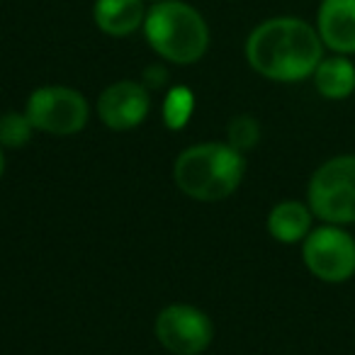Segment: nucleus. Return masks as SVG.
I'll return each instance as SVG.
<instances>
[{"label":"nucleus","mask_w":355,"mask_h":355,"mask_svg":"<svg viewBox=\"0 0 355 355\" xmlns=\"http://www.w3.org/2000/svg\"><path fill=\"white\" fill-rule=\"evenodd\" d=\"M246 59L251 69L266 78L295 83L314 76L324 59V42L309 22L300 17H275L251 32Z\"/></svg>","instance_id":"nucleus-1"},{"label":"nucleus","mask_w":355,"mask_h":355,"mask_svg":"<svg viewBox=\"0 0 355 355\" xmlns=\"http://www.w3.org/2000/svg\"><path fill=\"white\" fill-rule=\"evenodd\" d=\"M246 175L243 153L229 144H198L185 148L175 161L173 178L178 188L200 202L227 200Z\"/></svg>","instance_id":"nucleus-2"},{"label":"nucleus","mask_w":355,"mask_h":355,"mask_svg":"<svg viewBox=\"0 0 355 355\" xmlns=\"http://www.w3.org/2000/svg\"><path fill=\"white\" fill-rule=\"evenodd\" d=\"M144 32L156 54L180 66L200 61L209 46L207 22L180 0H158L144 17Z\"/></svg>","instance_id":"nucleus-3"},{"label":"nucleus","mask_w":355,"mask_h":355,"mask_svg":"<svg viewBox=\"0 0 355 355\" xmlns=\"http://www.w3.org/2000/svg\"><path fill=\"white\" fill-rule=\"evenodd\" d=\"M314 217L336 227L355 224V153H340L314 171L306 188Z\"/></svg>","instance_id":"nucleus-4"},{"label":"nucleus","mask_w":355,"mask_h":355,"mask_svg":"<svg viewBox=\"0 0 355 355\" xmlns=\"http://www.w3.org/2000/svg\"><path fill=\"white\" fill-rule=\"evenodd\" d=\"M302 258L316 280L340 285L355 275V239L343 227L324 224L302 241Z\"/></svg>","instance_id":"nucleus-5"},{"label":"nucleus","mask_w":355,"mask_h":355,"mask_svg":"<svg viewBox=\"0 0 355 355\" xmlns=\"http://www.w3.org/2000/svg\"><path fill=\"white\" fill-rule=\"evenodd\" d=\"M25 114L30 117L32 127L40 132L69 137L88 124V103L73 88L44 85L30 95Z\"/></svg>","instance_id":"nucleus-6"},{"label":"nucleus","mask_w":355,"mask_h":355,"mask_svg":"<svg viewBox=\"0 0 355 355\" xmlns=\"http://www.w3.org/2000/svg\"><path fill=\"white\" fill-rule=\"evenodd\" d=\"M156 336L173 355H200L212 343L214 326L205 311L190 304H171L158 314Z\"/></svg>","instance_id":"nucleus-7"},{"label":"nucleus","mask_w":355,"mask_h":355,"mask_svg":"<svg viewBox=\"0 0 355 355\" xmlns=\"http://www.w3.org/2000/svg\"><path fill=\"white\" fill-rule=\"evenodd\" d=\"M151 98H148L146 85L134 83V80H119L103 90L98 100V114L105 127L114 132H127L146 119Z\"/></svg>","instance_id":"nucleus-8"},{"label":"nucleus","mask_w":355,"mask_h":355,"mask_svg":"<svg viewBox=\"0 0 355 355\" xmlns=\"http://www.w3.org/2000/svg\"><path fill=\"white\" fill-rule=\"evenodd\" d=\"M316 32L334 54H355V0H321Z\"/></svg>","instance_id":"nucleus-9"},{"label":"nucleus","mask_w":355,"mask_h":355,"mask_svg":"<svg viewBox=\"0 0 355 355\" xmlns=\"http://www.w3.org/2000/svg\"><path fill=\"white\" fill-rule=\"evenodd\" d=\"M314 212L300 200H282L268 214V232L280 243H302L311 232Z\"/></svg>","instance_id":"nucleus-10"},{"label":"nucleus","mask_w":355,"mask_h":355,"mask_svg":"<svg viewBox=\"0 0 355 355\" xmlns=\"http://www.w3.org/2000/svg\"><path fill=\"white\" fill-rule=\"evenodd\" d=\"M311 78L326 100H345L355 93V64L343 54L321 59Z\"/></svg>","instance_id":"nucleus-11"},{"label":"nucleus","mask_w":355,"mask_h":355,"mask_svg":"<svg viewBox=\"0 0 355 355\" xmlns=\"http://www.w3.org/2000/svg\"><path fill=\"white\" fill-rule=\"evenodd\" d=\"M95 22L105 35L127 37L144 22L141 0H95Z\"/></svg>","instance_id":"nucleus-12"},{"label":"nucleus","mask_w":355,"mask_h":355,"mask_svg":"<svg viewBox=\"0 0 355 355\" xmlns=\"http://www.w3.org/2000/svg\"><path fill=\"white\" fill-rule=\"evenodd\" d=\"M195 112V95L185 85H175L168 90L163 100V122L168 129H183Z\"/></svg>","instance_id":"nucleus-13"},{"label":"nucleus","mask_w":355,"mask_h":355,"mask_svg":"<svg viewBox=\"0 0 355 355\" xmlns=\"http://www.w3.org/2000/svg\"><path fill=\"white\" fill-rule=\"evenodd\" d=\"M32 122L27 114L8 112L0 117V146L20 148L32 139Z\"/></svg>","instance_id":"nucleus-14"},{"label":"nucleus","mask_w":355,"mask_h":355,"mask_svg":"<svg viewBox=\"0 0 355 355\" xmlns=\"http://www.w3.org/2000/svg\"><path fill=\"white\" fill-rule=\"evenodd\" d=\"M227 139L229 146H234L236 151H248L261 141V124L258 119H253L251 114H239L229 122L227 129Z\"/></svg>","instance_id":"nucleus-15"},{"label":"nucleus","mask_w":355,"mask_h":355,"mask_svg":"<svg viewBox=\"0 0 355 355\" xmlns=\"http://www.w3.org/2000/svg\"><path fill=\"white\" fill-rule=\"evenodd\" d=\"M163 83H166V71L158 69V66H153V69H146V73H144V85L161 88Z\"/></svg>","instance_id":"nucleus-16"},{"label":"nucleus","mask_w":355,"mask_h":355,"mask_svg":"<svg viewBox=\"0 0 355 355\" xmlns=\"http://www.w3.org/2000/svg\"><path fill=\"white\" fill-rule=\"evenodd\" d=\"M6 171V156H3V148H0V175Z\"/></svg>","instance_id":"nucleus-17"}]
</instances>
